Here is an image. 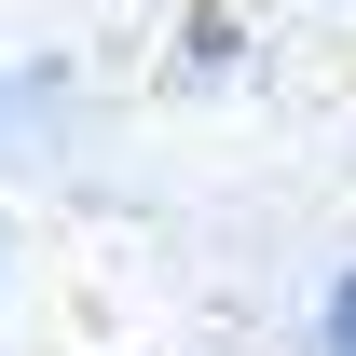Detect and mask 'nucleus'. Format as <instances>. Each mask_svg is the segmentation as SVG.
<instances>
[{"label": "nucleus", "mask_w": 356, "mask_h": 356, "mask_svg": "<svg viewBox=\"0 0 356 356\" xmlns=\"http://www.w3.org/2000/svg\"><path fill=\"white\" fill-rule=\"evenodd\" d=\"M233 55H247V28H233V0H192V28H178V83H220Z\"/></svg>", "instance_id": "1"}, {"label": "nucleus", "mask_w": 356, "mask_h": 356, "mask_svg": "<svg viewBox=\"0 0 356 356\" xmlns=\"http://www.w3.org/2000/svg\"><path fill=\"white\" fill-rule=\"evenodd\" d=\"M315 356H356V261L329 274V302H315Z\"/></svg>", "instance_id": "2"}, {"label": "nucleus", "mask_w": 356, "mask_h": 356, "mask_svg": "<svg viewBox=\"0 0 356 356\" xmlns=\"http://www.w3.org/2000/svg\"><path fill=\"white\" fill-rule=\"evenodd\" d=\"M0 110H14V83H0Z\"/></svg>", "instance_id": "3"}]
</instances>
